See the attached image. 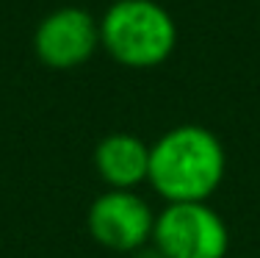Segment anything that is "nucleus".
I'll return each mask as SVG.
<instances>
[{
	"label": "nucleus",
	"instance_id": "f257e3e1",
	"mask_svg": "<svg viewBox=\"0 0 260 258\" xmlns=\"http://www.w3.org/2000/svg\"><path fill=\"white\" fill-rule=\"evenodd\" d=\"M227 172L221 139L205 125L169 128L150 145L147 183L166 203H208Z\"/></svg>",
	"mask_w": 260,
	"mask_h": 258
},
{
	"label": "nucleus",
	"instance_id": "f03ea898",
	"mask_svg": "<svg viewBox=\"0 0 260 258\" xmlns=\"http://www.w3.org/2000/svg\"><path fill=\"white\" fill-rule=\"evenodd\" d=\"M175 45V17L155 0H116L100 17V47L130 70L164 64Z\"/></svg>",
	"mask_w": 260,
	"mask_h": 258
},
{
	"label": "nucleus",
	"instance_id": "7ed1b4c3",
	"mask_svg": "<svg viewBox=\"0 0 260 258\" xmlns=\"http://www.w3.org/2000/svg\"><path fill=\"white\" fill-rule=\"evenodd\" d=\"M152 247L164 258H224L230 231L208 203H166L155 214Z\"/></svg>",
	"mask_w": 260,
	"mask_h": 258
},
{
	"label": "nucleus",
	"instance_id": "20e7f679",
	"mask_svg": "<svg viewBox=\"0 0 260 258\" xmlns=\"http://www.w3.org/2000/svg\"><path fill=\"white\" fill-rule=\"evenodd\" d=\"M86 228L100 247L130 255L152 242L155 211L136 192L105 189L86 211Z\"/></svg>",
	"mask_w": 260,
	"mask_h": 258
},
{
	"label": "nucleus",
	"instance_id": "39448f33",
	"mask_svg": "<svg viewBox=\"0 0 260 258\" xmlns=\"http://www.w3.org/2000/svg\"><path fill=\"white\" fill-rule=\"evenodd\" d=\"M100 50V20L78 6L55 9L34 31V53L50 70L83 67Z\"/></svg>",
	"mask_w": 260,
	"mask_h": 258
},
{
	"label": "nucleus",
	"instance_id": "423d86ee",
	"mask_svg": "<svg viewBox=\"0 0 260 258\" xmlns=\"http://www.w3.org/2000/svg\"><path fill=\"white\" fill-rule=\"evenodd\" d=\"M94 169L108 189L136 192L150 175V145L133 133H108L94 147Z\"/></svg>",
	"mask_w": 260,
	"mask_h": 258
},
{
	"label": "nucleus",
	"instance_id": "0eeeda50",
	"mask_svg": "<svg viewBox=\"0 0 260 258\" xmlns=\"http://www.w3.org/2000/svg\"><path fill=\"white\" fill-rule=\"evenodd\" d=\"M130 258H164L158 253L155 247H152V242L147 244V247H141V250H136V253H130Z\"/></svg>",
	"mask_w": 260,
	"mask_h": 258
}]
</instances>
